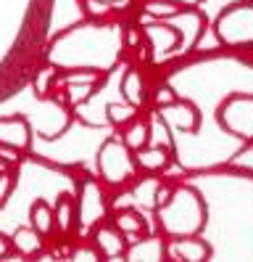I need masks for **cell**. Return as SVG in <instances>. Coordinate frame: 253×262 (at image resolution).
<instances>
[{
  "label": "cell",
  "instance_id": "31",
  "mask_svg": "<svg viewBox=\"0 0 253 262\" xmlns=\"http://www.w3.org/2000/svg\"><path fill=\"white\" fill-rule=\"evenodd\" d=\"M171 3H177V6H182V8H198L203 0H171Z\"/></svg>",
  "mask_w": 253,
  "mask_h": 262
},
{
  "label": "cell",
  "instance_id": "26",
  "mask_svg": "<svg viewBox=\"0 0 253 262\" xmlns=\"http://www.w3.org/2000/svg\"><path fill=\"white\" fill-rule=\"evenodd\" d=\"M85 8L92 19H98V16H106L108 11H114L111 8V0H85Z\"/></svg>",
  "mask_w": 253,
  "mask_h": 262
},
{
  "label": "cell",
  "instance_id": "10",
  "mask_svg": "<svg viewBox=\"0 0 253 262\" xmlns=\"http://www.w3.org/2000/svg\"><path fill=\"white\" fill-rule=\"evenodd\" d=\"M90 238H92V246L100 252V257H108V259H119L124 257V249H127V236L121 230L111 223H98L92 230H90Z\"/></svg>",
  "mask_w": 253,
  "mask_h": 262
},
{
  "label": "cell",
  "instance_id": "3",
  "mask_svg": "<svg viewBox=\"0 0 253 262\" xmlns=\"http://www.w3.org/2000/svg\"><path fill=\"white\" fill-rule=\"evenodd\" d=\"M98 172L106 186H127L137 178V164L132 151L121 138H108L98 148Z\"/></svg>",
  "mask_w": 253,
  "mask_h": 262
},
{
  "label": "cell",
  "instance_id": "29",
  "mask_svg": "<svg viewBox=\"0 0 253 262\" xmlns=\"http://www.w3.org/2000/svg\"><path fill=\"white\" fill-rule=\"evenodd\" d=\"M169 196H171V188H169V186H164V183H161V186H158V191H156V207H153V209L164 207V204L169 202Z\"/></svg>",
  "mask_w": 253,
  "mask_h": 262
},
{
  "label": "cell",
  "instance_id": "27",
  "mask_svg": "<svg viewBox=\"0 0 253 262\" xmlns=\"http://www.w3.org/2000/svg\"><path fill=\"white\" fill-rule=\"evenodd\" d=\"M153 101H156V106H169V103L177 101V93H174L171 85H161V88L156 90V98Z\"/></svg>",
  "mask_w": 253,
  "mask_h": 262
},
{
  "label": "cell",
  "instance_id": "32",
  "mask_svg": "<svg viewBox=\"0 0 253 262\" xmlns=\"http://www.w3.org/2000/svg\"><path fill=\"white\" fill-rule=\"evenodd\" d=\"M6 169H11V164H8V162H3V159H0V172H6Z\"/></svg>",
  "mask_w": 253,
  "mask_h": 262
},
{
  "label": "cell",
  "instance_id": "20",
  "mask_svg": "<svg viewBox=\"0 0 253 262\" xmlns=\"http://www.w3.org/2000/svg\"><path fill=\"white\" fill-rule=\"evenodd\" d=\"M158 186H161V180H158L156 175H148V178L137 180L135 188H132L135 202L140 207H145V209H153L156 207V191H158Z\"/></svg>",
  "mask_w": 253,
  "mask_h": 262
},
{
  "label": "cell",
  "instance_id": "25",
  "mask_svg": "<svg viewBox=\"0 0 253 262\" xmlns=\"http://www.w3.org/2000/svg\"><path fill=\"white\" fill-rule=\"evenodd\" d=\"M13 188H16V167L0 172V209L8 204V199L13 196Z\"/></svg>",
  "mask_w": 253,
  "mask_h": 262
},
{
  "label": "cell",
  "instance_id": "4",
  "mask_svg": "<svg viewBox=\"0 0 253 262\" xmlns=\"http://www.w3.org/2000/svg\"><path fill=\"white\" fill-rule=\"evenodd\" d=\"M216 37L230 48H253V3H235L219 13Z\"/></svg>",
  "mask_w": 253,
  "mask_h": 262
},
{
  "label": "cell",
  "instance_id": "1",
  "mask_svg": "<svg viewBox=\"0 0 253 262\" xmlns=\"http://www.w3.org/2000/svg\"><path fill=\"white\" fill-rule=\"evenodd\" d=\"M124 48H127V40H124L121 24L92 19V21L74 24L63 29L61 35H56L45 58L58 72L95 69L108 74L121 61Z\"/></svg>",
  "mask_w": 253,
  "mask_h": 262
},
{
  "label": "cell",
  "instance_id": "18",
  "mask_svg": "<svg viewBox=\"0 0 253 262\" xmlns=\"http://www.w3.org/2000/svg\"><path fill=\"white\" fill-rule=\"evenodd\" d=\"M121 96L127 103H132L135 109H140L145 103V85H142V74L137 69H127L121 77Z\"/></svg>",
  "mask_w": 253,
  "mask_h": 262
},
{
  "label": "cell",
  "instance_id": "5",
  "mask_svg": "<svg viewBox=\"0 0 253 262\" xmlns=\"http://www.w3.org/2000/svg\"><path fill=\"white\" fill-rule=\"evenodd\" d=\"M74 204H77V233L79 236H90V230L108 217L106 193H103V186L95 178H85L79 183Z\"/></svg>",
  "mask_w": 253,
  "mask_h": 262
},
{
  "label": "cell",
  "instance_id": "12",
  "mask_svg": "<svg viewBox=\"0 0 253 262\" xmlns=\"http://www.w3.org/2000/svg\"><path fill=\"white\" fill-rule=\"evenodd\" d=\"M166 257V241L161 236H137L132 241H127V249H124V259H132V262H140V259H148V262H158Z\"/></svg>",
  "mask_w": 253,
  "mask_h": 262
},
{
  "label": "cell",
  "instance_id": "13",
  "mask_svg": "<svg viewBox=\"0 0 253 262\" xmlns=\"http://www.w3.org/2000/svg\"><path fill=\"white\" fill-rule=\"evenodd\" d=\"M166 254L174 259H187V262H203L211 257V244L198 236H180L166 244Z\"/></svg>",
  "mask_w": 253,
  "mask_h": 262
},
{
  "label": "cell",
  "instance_id": "7",
  "mask_svg": "<svg viewBox=\"0 0 253 262\" xmlns=\"http://www.w3.org/2000/svg\"><path fill=\"white\" fill-rule=\"evenodd\" d=\"M142 37H145L148 53L156 64H161V61L180 53V32L169 21H156V24L142 27Z\"/></svg>",
  "mask_w": 253,
  "mask_h": 262
},
{
  "label": "cell",
  "instance_id": "17",
  "mask_svg": "<svg viewBox=\"0 0 253 262\" xmlns=\"http://www.w3.org/2000/svg\"><path fill=\"white\" fill-rule=\"evenodd\" d=\"M29 225L37 230L42 238L53 236L56 233V220H53V207L42 202V199H35L29 207Z\"/></svg>",
  "mask_w": 253,
  "mask_h": 262
},
{
  "label": "cell",
  "instance_id": "16",
  "mask_svg": "<svg viewBox=\"0 0 253 262\" xmlns=\"http://www.w3.org/2000/svg\"><path fill=\"white\" fill-rule=\"evenodd\" d=\"M53 220H56V230H61L63 236L77 233V204L71 193L58 196V202L53 207Z\"/></svg>",
  "mask_w": 253,
  "mask_h": 262
},
{
  "label": "cell",
  "instance_id": "15",
  "mask_svg": "<svg viewBox=\"0 0 253 262\" xmlns=\"http://www.w3.org/2000/svg\"><path fill=\"white\" fill-rule=\"evenodd\" d=\"M42 246H45V238L32 225L16 228L13 236H11V249L19 254V257H35V254L42 252Z\"/></svg>",
  "mask_w": 253,
  "mask_h": 262
},
{
  "label": "cell",
  "instance_id": "9",
  "mask_svg": "<svg viewBox=\"0 0 253 262\" xmlns=\"http://www.w3.org/2000/svg\"><path fill=\"white\" fill-rule=\"evenodd\" d=\"M0 146L16 148L21 154H29L32 148V125L21 114L0 117Z\"/></svg>",
  "mask_w": 253,
  "mask_h": 262
},
{
  "label": "cell",
  "instance_id": "21",
  "mask_svg": "<svg viewBox=\"0 0 253 262\" xmlns=\"http://www.w3.org/2000/svg\"><path fill=\"white\" fill-rule=\"evenodd\" d=\"M148 138H150V127L145 125V122H140L137 117L132 122H127V127H124V135H121V141L127 143V148L130 151H137L148 143Z\"/></svg>",
  "mask_w": 253,
  "mask_h": 262
},
{
  "label": "cell",
  "instance_id": "14",
  "mask_svg": "<svg viewBox=\"0 0 253 262\" xmlns=\"http://www.w3.org/2000/svg\"><path fill=\"white\" fill-rule=\"evenodd\" d=\"M171 146H161V143H145L142 148L132 151L137 169H145V172H164L171 164Z\"/></svg>",
  "mask_w": 253,
  "mask_h": 262
},
{
  "label": "cell",
  "instance_id": "24",
  "mask_svg": "<svg viewBox=\"0 0 253 262\" xmlns=\"http://www.w3.org/2000/svg\"><path fill=\"white\" fill-rule=\"evenodd\" d=\"M182 6H177V3H171V0H150V3L145 6V11L150 13L153 19H169V16H174Z\"/></svg>",
  "mask_w": 253,
  "mask_h": 262
},
{
  "label": "cell",
  "instance_id": "11",
  "mask_svg": "<svg viewBox=\"0 0 253 262\" xmlns=\"http://www.w3.org/2000/svg\"><path fill=\"white\" fill-rule=\"evenodd\" d=\"M158 117H161L166 125H174L185 133H195L200 127V112L195 109L190 101H174L169 106H158Z\"/></svg>",
  "mask_w": 253,
  "mask_h": 262
},
{
  "label": "cell",
  "instance_id": "23",
  "mask_svg": "<svg viewBox=\"0 0 253 262\" xmlns=\"http://www.w3.org/2000/svg\"><path fill=\"white\" fill-rule=\"evenodd\" d=\"M56 80H58V69H56L53 64L45 67V69H40L37 80H35V93H37V98H47V96H50V90L56 88Z\"/></svg>",
  "mask_w": 253,
  "mask_h": 262
},
{
  "label": "cell",
  "instance_id": "28",
  "mask_svg": "<svg viewBox=\"0 0 253 262\" xmlns=\"http://www.w3.org/2000/svg\"><path fill=\"white\" fill-rule=\"evenodd\" d=\"M71 259H85V262H95V259H103L100 252L95 246H77L71 252Z\"/></svg>",
  "mask_w": 253,
  "mask_h": 262
},
{
  "label": "cell",
  "instance_id": "2",
  "mask_svg": "<svg viewBox=\"0 0 253 262\" xmlns=\"http://www.w3.org/2000/svg\"><path fill=\"white\" fill-rule=\"evenodd\" d=\"M156 212H158V225L169 238L198 236L209 223V207H206L203 196L190 186L171 188L169 202L158 207Z\"/></svg>",
  "mask_w": 253,
  "mask_h": 262
},
{
  "label": "cell",
  "instance_id": "6",
  "mask_svg": "<svg viewBox=\"0 0 253 262\" xmlns=\"http://www.w3.org/2000/svg\"><path fill=\"white\" fill-rule=\"evenodd\" d=\"M216 119L224 133L240 138V141H253V96L248 93H232L221 101Z\"/></svg>",
  "mask_w": 253,
  "mask_h": 262
},
{
  "label": "cell",
  "instance_id": "30",
  "mask_svg": "<svg viewBox=\"0 0 253 262\" xmlns=\"http://www.w3.org/2000/svg\"><path fill=\"white\" fill-rule=\"evenodd\" d=\"M11 238L6 236V233H0V259H8L11 257Z\"/></svg>",
  "mask_w": 253,
  "mask_h": 262
},
{
  "label": "cell",
  "instance_id": "22",
  "mask_svg": "<svg viewBox=\"0 0 253 262\" xmlns=\"http://www.w3.org/2000/svg\"><path fill=\"white\" fill-rule=\"evenodd\" d=\"M106 117H108V122L111 125H116V127H121V125H127V122H132L135 117H137V109L132 103H108L106 106Z\"/></svg>",
  "mask_w": 253,
  "mask_h": 262
},
{
  "label": "cell",
  "instance_id": "19",
  "mask_svg": "<svg viewBox=\"0 0 253 262\" xmlns=\"http://www.w3.org/2000/svg\"><path fill=\"white\" fill-rule=\"evenodd\" d=\"M114 225L121 230V233L127 236V241H132V238H137V236H142L148 230V223H145V217L137 212V209H121V212H116V217H114Z\"/></svg>",
  "mask_w": 253,
  "mask_h": 262
},
{
  "label": "cell",
  "instance_id": "8",
  "mask_svg": "<svg viewBox=\"0 0 253 262\" xmlns=\"http://www.w3.org/2000/svg\"><path fill=\"white\" fill-rule=\"evenodd\" d=\"M164 21L177 27V32H180V53L193 51L198 45V40L203 37V32H206V16L198 8H180L174 16H169Z\"/></svg>",
  "mask_w": 253,
  "mask_h": 262
}]
</instances>
